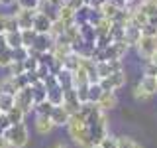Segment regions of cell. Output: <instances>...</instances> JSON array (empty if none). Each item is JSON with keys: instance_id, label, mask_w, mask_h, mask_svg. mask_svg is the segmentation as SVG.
<instances>
[{"instance_id": "obj_1", "label": "cell", "mask_w": 157, "mask_h": 148, "mask_svg": "<svg viewBox=\"0 0 157 148\" xmlns=\"http://www.w3.org/2000/svg\"><path fill=\"white\" fill-rule=\"evenodd\" d=\"M67 130H69V136L73 138V142L78 146V148H90L94 142L90 138V132H88V126L86 122L82 121L78 115H73L67 122Z\"/></svg>"}, {"instance_id": "obj_11", "label": "cell", "mask_w": 157, "mask_h": 148, "mask_svg": "<svg viewBox=\"0 0 157 148\" xmlns=\"http://www.w3.org/2000/svg\"><path fill=\"white\" fill-rule=\"evenodd\" d=\"M63 107H65L67 111L71 113V117L78 113V109H81V101H78V97H77V91H75V89H67V91H65Z\"/></svg>"}, {"instance_id": "obj_45", "label": "cell", "mask_w": 157, "mask_h": 148, "mask_svg": "<svg viewBox=\"0 0 157 148\" xmlns=\"http://www.w3.org/2000/svg\"><path fill=\"white\" fill-rule=\"evenodd\" d=\"M90 148H100V144H92V146H90Z\"/></svg>"}, {"instance_id": "obj_21", "label": "cell", "mask_w": 157, "mask_h": 148, "mask_svg": "<svg viewBox=\"0 0 157 148\" xmlns=\"http://www.w3.org/2000/svg\"><path fill=\"white\" fill-rule=\"evenodd\" d=\"M4 38H6V43H8V47L12 49V51L18 49V47H22V32H20V30L4 34Z\"/></svg>"}, {"instance_id": "obj_15", "label": "cell", "mask_w": 157, "mask_h": 148, "mask_svg": "<svg viewBox=\"0 0 157 148\" xmlns=\"http://www.w3.org/2000/svg\"><path fill=\"white\" fill-rule=\"evenodd\" d=\"M18 28V22L16 18H14V14H0V36H4V34L8 32H16Z\"/></svg>"}, {"instance_id": "obj_7", "label": "cell", "mask_w": 157, "mask_h": 148, "mask_svg": "<svg viewBox=\"0 0 157 148\" xmlns=\"http://www.w3.org/2000/svg\"><path fill=\"white\" fill-rule=\"evenodd\" d=\"M37 10H24V8H18L14 12V18L18 22V28L20 30H32L33 28V18H36Z\"/></svg>"}, {"instance_id": "obj_41", "label": "cell", "mask_w": 157, "mask_h": 148, "mask_svg": "<svg viewBox=\"0 0 157 148\" xmlns=\"http://www.w3.org/2000/svg\"><path fill=\"white\" fill-rule=\"evenodd\" d=\"M16 4V0H0V6H12Z\"/></svg>"}, {"instance_id": "obj_44", "label": "cell", "mask_w": 157, "mask_h": 148, "mask_svg": "<svg viewBox=\"0 0 157 148\" xmlns=\"http://www.w3.org/2000/svg\"><path fill=\"white\" fill-rule=\"evenodd\" d=\"M151 63H153V65H157V53L153 56V59H151Z\"/></svg>"}, {"instance_id": "obj_20", "label": "cell", "mask_w": 157, "mask_h": 148, "mask_svg": "<svg viewBox=\"0 0 157 148\" xmlns=\"http://www.w3.org/2000/svg\"><path fill=\"white\" fill-rule=\"evenodd\" d=\"M32 91H33V101H36V105L47 99V85L43 81L33 83V85H32Z\"/></svg>"}, {"instance_id": "obj_2", "label": "cell", "mask_w": 157, "mask_h": 148, "mask_svg": "<svg viewBox=\"0 0 157 148\" xmlns=\"http://www.w3.org/2000/svg\"><path fill=\"white\" fill-rule=\"evenodd\" d=\"M86 126H88V132H90V138H92V142H94V144H100L102 138L110 134V130H108L106 113L100 111L98 107H94V111H92L90 117L86 118Z\"/></svg>"}, {"instance_id": "obj_33", "label": "cell", "mask_w": 157, "mask_h": 148, "mask_svg": "<svg viewBox=\"0 0 157 148\" xmlns=\"http://www.w3.org/2000/svg\"><path fill=\"white\" fill-rule=\"evenodd\" d=\"M32 56V49H28V47H18V49H14V59H16V61H26V59Z\"/></svg>"}, {"instance_id": "obj_28", "label": "cell", "mask_w": 157, "mask_h": 148, "mask_svg": "<svg viewBox=\"0 0 157 148\" xmlns=\"http://www.w3.org/2000/svg\"><path fill=\"white\" fill-rule=\"evenodd\" d=\"M53 109H55V107H53L51 103H49L47 99H45V101L37 103V105H36V109H33V111H36V115H43V117H51Z\"/></svg>"}, {"instance_id": "obj_31", "label": "cell", "mask_w": 157, "mask_h": 148, "mask_svg": "<svg viewBox=\"0 0 157 148\" xmlns=\"http://www.w3.org/2000/svg\"><path fill=\"white\" fill-rule=\"evenodd\" d=\"M118 148H141V146L130 136H118Z\"/></svg>"}, {"instance_id": "obj_43", "label": "cell", "mask_w": 157, "mask_h": 148, "mask_svg": "<svg viewBox=\"0 0 157 148\" xmlns=\"http://www.w3.org/2000/svg\"><path fill=\"white\" fill-rule=\"evenodd\" d=\"M51 148H69L67 144H63V142H57V144H53Z\"/></svg>"}, {"instance_id": "obj_27", "label": "cell", "mask_w": 157, "mask_h": 148, "mask_svg": "<svg viewBox=\"0 0 157 148\" xmlns=\"http://www.w3.org/2000/svg\"><path fill=\"white\" fill-rule=\"evenodd\" d=\"M12 107H16V103H14V95L0 93V113H8Z\"/></svg>"}, {"instance_id": "obj_39", "label": "cell", "mask_w": 157, "mask_h": 148, "mask_svg": "<svg viewBox=\"0 0 157 148\" xmlns=\"http://www.w3.org/2000/svg\"><path fill=\"white\" fill-rule=\"evenodd\" d=\"M110 4H114V6H118V8H128L130 4L126 2V0H108Z\"/></svg>"}, {"instance_id": "obj_14", "label": "cell", "mask_w": 157, "mask_h": 148, "mask_svg": "<svg viewBox=\"0 0 157 148\" xmlns=\"http://www.w3.org/2000/svg\"><path fill=\"white\" fill-rule=\"evenodd\" d=\"M53 128H55V125H53L51 117H43V115H37L36 117V132H37V134L47 136Z\"/></svg>"}, {"instance_id": "obj_9", "label": "cell", "mask_w": 157, "mask_h": 148, "mask_svg": "<svg viewBox=\"0 0 157 148\" xmlns=\"http://www.w3.org/2000/svg\"><path fill=\"white\" fill-rule=\"evenodd\" d=\"M53 36L51 34H37V38H36V42H33V47H32V51H36V53H47V51H51L53 49Z\"/></svg>"}, {"instance_id": "obj_19", "label": "cell", "mask_w": 157, "mask_h": 148, "mask_svg": "<svg viewBox=\"0 0 157 148\" xmlns=\"http://www.w3.org/2000/svg\"><path fill=\"white\" fill-rule=\"evenodd\" d=\"M81 61H82V57L78 56L77 51H71L69 56L65 57V61H63V69H67V71H75V69L81 67Z\"/></svg>"}, {"instance_id": "obj_13", "label": "cell", "mask_w": 157, "mask_h": 148, "mask_svg": "<svg viewBox=\"0 0 157 148\" xmlns=\"http://www.w3.org/2000/svg\"><path fill=\"white\" fill-rule=\"evenodd\" d=\"M96 107L100 109V111H112V109H116L118 107V97H116V93L114 91H104L102 93V97L98 99V103H96Z\"/></svg>"}, {"instance_id": "obj_23", "label": "cell", "mask_w": 157, "mask_h": 148, "mask_svg": "<svg viewBox=\"0 0 157 148\" xmlns=\"http://www.w3.org/2000/svg\"><path fill=\"white\" fill-rule=\"evenodd\" d=\"M6 115H8L10 125H20V122H24V118H26V113H24L20 107H12Z\"/></svg>"}, {"instance_id": "obj_42", "label": "cell", "mask_w": 157, "mask_h": 148, "mask_svg": "<svg viewBox=\"0 0 157 148\" xmlns=\"http://www.w3.org/2000/svg\"><path fill=\"white\" fill-rule=\"evenodd\" d=\"M149 24H151V26H155V28H157V14H153V16L149 18Z\"/></svg>"}, {"instance_id": "obj_4", "label": "cell", "mask_w": 157, "mask_h": 148, "mask_svg": "<svg viewBox=\"0 0 157 148\" xmlns=\"http://www.w3.org/2000/svg\"><path fill=\"white\" fill-rule=\"evenodd\" d=\"M136 49H137V53H140V57L145 59V63L151 61L153 56L157 53V38H153V36H141L140 42H137V46H136Z\"/></svg>"}, {"instance_id": "obj_8", "label": "cell", "mask_w": 157, "mask_h": 148, "mask_svg": "<svg viewBox=\"0 0 157 148\" xmlns=\"http://www.w3.org/2000/svg\"><path fill=\"white\" fill-rule=\"evenodd\" d=\"M118 71H124L122 61H96V77H98V81L108 77V75H112V73H118Z\"/></svg>"}, {"instance_id": "obj_36", "label": "cell", "mask_w": 157, "mask_h": 148, "mask_svg": "<svg viewBox=\"0 0 157 148\" xmlns=\"http://www.w3.org/2000/svg\"><path fill=\"white\" fill-rule=\"evenodd\" d=\"M144 75H147V77H157V65H153L151 61H147L145 67H144Z\"/></svg>"}, {"instance_id": "obj_34", "label": "cell", "mask_w": 157, "mask_h": 148, "mask_svg": "<svg viewBox=\"0 0 157 148\" xmlns=\"http://www.w3.org/2000/svg\"><path fill=\"white\" fill-rule=\"evenodd\" d=\"M24 73H26V69H24V63L22 61H14L12 65L8 67V75H12V77L24 75Z\"/></svg>"}, {"instance_id": "obj_25", "label": "cell", "mask_w": 157, "mask_h": 148, "mask_svg": "<svg viewBox=\"0 0 157 148\" xmlns=\"http://www.w3.org/2000/svg\"><path fill=\"white\" fill-rule=\"evenodd\" d=\"M22 32V46L24 47H28V49H32L33 47V42H36V38H37V34H36V30H20Z\"/></svg>"}, {"instance_id": "obj_46", "label": "cell", "mask_w": 157, "mask_h": 148, "mask_svg": "<svg viewBox=\"0 0 157 148\" xmlns=\"http://www.w3.org/2000/svg\"><path fill=\"white\" fill-rule=\"evenodd\" d=\"M47 2H49V0H47Z\"/></svg>"}, {"instance_id": "obj_12", "label": "cell", "mask_w": 157, "mask_h": 148, "mask_svg": "<svg viewBox=\"0 0 157 148\" xmlns=\"http://www.w3.org/2000/svg\"><path fill=\"white\" fill-rule=\"evenodd\" d=\"M124 42L128 43V47H136L137 46V42H140V38H141V28H137L136 24H132V20H130V24L124 28Z\"/></svg>"}, {"instance_id": "obj_24", "label": "cell", "mask_w": 157, "mask_h": 148, "mask_svg": "<svg viewBox=\"0 0 157 148\" xmlns=\"http://www.w3.org/2000/svg\"><path fill=\"white\" fill-rule=\"evenodd\" d=\"M102 93H104V89L100 87V83H90V85H88V103H98V99L102 97Z\"/></svg>"}, {"instance_id": "obj_40", "label": "cell", "mask_w": 157, "mask_h": 148, "mask_svg": "<svg viewBox=\"0 0 157 148\" xmlns=\"http://www.w3.org/2000/svg\"><path fill=\"white\" fill-rule=\"evenodd\" d=\"M4 49H10V47H8V43H6V38L0 36V51H4Z\"/></svg>"}, {"instance_id": "obj_38", "label": "cell", "mask_w": 157, "mask_h": 148, "mask_svg": "<svg viewBox=\"0 0 157 148\" xmlns=\"http://www.w3.org/2000/svg\"><path fill=\"white\" fill-rule=\"evenodd\" d=\"M67 6H71L77 12V10H81V8L86 6V0H67Z\"/></svg>"}, {"instance_id": "obj_32", "label": "cell", "mask_w": 157, "mask_h": 148, "mask_svg": "<svg viewBox=\"0 0 157 148\" xmlns=\"http://www.w3.org/2000/svg\"><path fill=\"white\" fill-rule=\"evenodd\" d=\"M134 99H136V101H149L151 95H149V93H147L145 89L140 85V83H137V85L134 87Z\"/></svg>"}, {"instance_id": "obj_26", "label": "cell", "mask_w": 157, "mask_h": 148, "mask_svg": "<svg viewBox=\"0 0 157 148\" xmlns=\"http://www.w3.org/2000/svg\"><path fill=\"white\" fill-rule=\"evenodd\" d=\"M140 85L144 87L151 97H153L155 93H157V77H147V75H144V77H141V81H140Z\"/></svg>"}, {"instance_id": "obj_29", "label": "cell", "mask_w": 157, "mask_h": 148, "mask_svg": "<svg viewBox=\"0 0 157 148\" xmlns=\"http://www.w3.org/2000/svg\"><path fill=\"white\" fill-rule=\"evenodd\" d=\"M14 61H16V59H14V51H12V49H4V51H0V67L8 69Z\"/></svg>"}, {"instance_id": "obj_16", "label": "cell", "mask_w": 157, "mask_h": 148, "mask_svg": "<svg viewBox=\"0 0 157 148\" xmlns=\"http://www.w3.org/2000/svg\"><path fill=\"white\" fill-rule=\"evenodd\" d=\"M69 118H71V113H69L63 105H59V107L53 109V113H51V121H53V125H55V126H67Z\"/></svg>"}, {"instance_id": "obj_3", "label": "cell", "mask_w": 157, "mask_h": 148, "mask_svg": "<svg viewBox=\"0 0 157 148\" xmlns=\"http://www.w3.org/2000/svg\"><path fill=\"white\" fill-rule=\"evenodd\" d=\"M4 138L10 142L12 148H24V146H28V142H29V130H28V126L24 125V122L12 125L6 132H4Z\"/></svg>"}, {"instance_id": "obj_35", "label": "cell", "mask_w": 157, "mask_h": 148, "mask_svg": "<svg viewBox=\"0 0 157 148\" xmlns=\"http://www.w3.org/2000/svg\"><path fill=\"white\" fill-rule=\"evenodd\" d=\"M100 148H118V136L108 134L100 140Z\"/></svg>"}, {"instance_id": "obj_10", "label": "cell", "mask_w": 157, "mask_h": 148, "mask_svg": "<svg viewBox=\"0 0 157 148\" xmlns=\"http://www.w3.org/2000/svg\"><path fill=\"white\" fill-rule=\"evenodd\" d=\"M51 28H53V20L37 10L36 18H33V30H36V34H51Z\"/></svg>"}, {"instance_id": "obj_18", "label": "cell", "mask_w": 157, "mask_h": 148, "mask_svg": "<svg viewBox=\"0 0 157 148\" xmlns=\"http://www.w3.org/2000/svg\"><path fill=\"white\" fill-rule=\"evenodd\" d=\"M0 93H6V95H16L18 93V85H16V79L12 75H6L0 79Z\"/></svg>"}, {"instance_id": "obj_17", "label": "cell", "mask_w": 157, "mask_h": 148, "mask_svg": "<svg viewBox=\"0 0 157 148\" xmlns=\"http://www.w3.org/2000/svg\"><path fill=\"white\" fill-rule=\"evenodd\" d=\"M71 75H73V89H77V87H81V85H88V83H92V81H90V75H88V71H86L82 65L78 67V69H75Z\"/></svg>"}, {"instance_id": "obj_22", "label": "cell", "mask_w": 157, "mask_h": 148, "mask_svg": "<svg viewBox=\"0 0 157 148\" xmlns=\"http://www.w3.org/2000/svg\"><path fill=\"white\" fill-rule=\"evenodd\" d=\"M39 65H41V63H39V53H36V51H32V56L24 61V69H26V73H36Z\"/></svg>"}, {"instance_id": "obj_37", "label": "cell", "mask_w": 157, "mask_h": 148, "mask_svg": "<svg viewBox=\"0 0 157 148\" xmlns=\"http://www.w3.org/2000/svg\"><path fill=\"white\" fill-rule=\"evenodd\" d=\"M141 36H153V38H157V28L151 26V24H145V26L141 28Z\"/></svg>"}, {"instance_id": "obj_30", "label": "cell", "mask_w": 157, "mask_h": 148, "mask_svg": "<svg viewBox=\"0 0 157 148\" xmlns=\"http://www.w3.org/2000/svg\"><path fill=\"white\" fill-rule=\"evenodd\" d=\"M41 0H16V6L24 10H37Z\"/></svg>"}, {"instance_id": "obj_5", "label": "cell", "mask_w": 157, "mask_h": 148, "mask_svg": "<svg viewBox=\"0 0 157 148\" xmlns=\"http://www.w3.org/2000/svg\"><path fill=\"white\" fill-rule=\"evenodd\" d=\"M14 103L16 107H20L24 113H32L36 109V101H33V91H32V85L26 87V89H20V91L14 95Z\"/></svg>"}, {"instance_id": "obj_6", "label": "cell", "mask_w": 157, "mask_h": 148, "mask_svg": "<svg viewBox=\"0 0 157 148\" xmlns=\"http://www.w3.org/2000/svg\"><path fill=\"white\" fill-rule=\"evenodd\" d=\"M126 81H128V77H126V71H118V73H112V75H108L104 79H100V87L104 89V91H114L116 93V89H120V87H124L126 85Z\"/></svg>"}]
</instances>
